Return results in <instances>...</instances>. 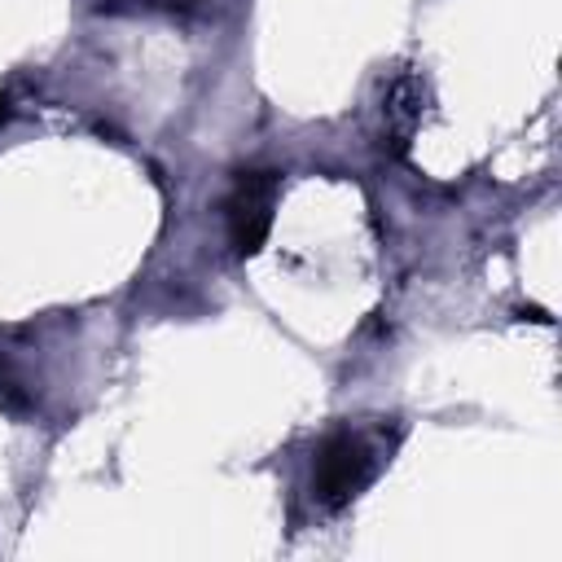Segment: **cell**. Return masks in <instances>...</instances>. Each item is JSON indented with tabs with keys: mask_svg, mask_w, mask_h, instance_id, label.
I'll list each match as a JSON object with an SVG mask.
<instances>
[{
	"mask_svg": "<svg viewBox=\"0 0 562 562\" xmlns=\"http://www.w3.org/2000/svg\"><path fill=\"white\" fill-rule=\"evenodd\" d=\"M378 448L356 430H334L312 457V492L325 509H347L378 474Z\"/></svg>",
	"mask_w": 562,
	"mask_h": 562,
	"instance_id": "1",
	"label": "cell"
},
{
	"mask_svg": "<svg viewBox=\"0 0 562 562\" xmlns=\"http://www.w3.org/2000/svg\"><path fill=\"white\" fill-rule=\"evenodd\" d=\"M281 193V176L277 171H237L228 198H224V224H228V241L233 250L246 259L268 241L272 228V206Z\"/></svg>",
	"mask_w": 562,
	"mask_h": 562,
	"instance_id": "2",
	"label": "cell"
},
{
	"mask_svg": "<svg viewBox=\"0 0 562 562\" xmlns=\"http://www.w3.org/2000/svg\"><path fill=\"white\" fill-rule=\"evenodd\" d=\"M430 114V88L422 75H400L391 88H386V101H382V127H386V140L395 154H404L413 145V136L422 132Z\"/></svg>",
	"mask_w": 562,
	"mask_h": 562,
	"instance_id": "3",
	"label": "cell"
},
{
	"mask_svg": "<svg viewBox=\"0 0 562 562\" xmlns=\"http://www.w3.org/2000/svg\"><path fill=\"white\" fill-rule=\"evenodd\" d=\"M136 4H140V9H167L171 0H136ZM176 4H180V0H176Z\"/></svg>",
	"mask_w": 562,
	"mask_h": 562,
	"instance_id": "4",
	"label": "cell"
},
{
	"mask_svg": "<svg viewBox=\"0 0 562 562\" xmlns=\"http://www.w3.org/2000/svg\"><path fill=\"white\" fill-rule=\"evenodd\" d=\"M0 119H9V97H0Z\"/></svg>",
	"mask_w": 562,
	"mask_h": 562,
	"instance_id": "5",
	"label": "cell"
},
{
	"mask_svg": "<svg viewBox=\"0 0 562 562\" xmlns=\"http://www.w3.org/2000/svg\"><path fill=\"white\" fill-rule=\"evenodd\" d=\"M0 373H4V369H0Z\"/></svg>",
	"mask_w": 562,
	"mask_h": 562,
	"instance_id": "6",
	"label": "cell"
}]
</instances>
